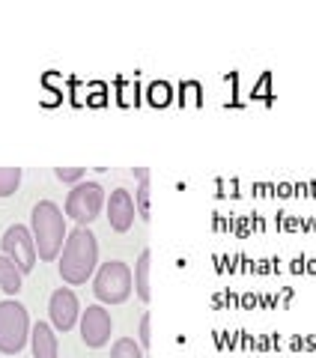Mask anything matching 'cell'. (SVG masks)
Masks as SVG:
<instances>
[{
  "label": "cell",
  "instance_id": "6da1fadb",
  "mask_svg": "<svg viewBox=\"0 0 316 358\" xmlns=\"http://www.w3.org/2000/svg\"><path fill=\"white\" fill-rule=\"evenodd\" d=\"M60 278L72 287L87 284L99 268V242L89 227H75L60 251Z\"/></svg>",
  "mask_w": 316,
  "mask_h": 358
},
{
  "label": "cell",
  "instance_id": "7a4b0ae2",
  "mask_svg": "<svg viewBox=\"0 0 316 358\" xmlns=\"http://www.w3.org/2000/svg\"><path fill=\"white\" fill-rule=\"evenodd\" d=\"M30 233L36 239L39 260L51 263L57 260L66 245V215L54 200H39L30 212Z\"/></svg>",
  "mask_w": 316,
  "mask_h": 358
},
{
  "label": "cell",
  "instance_id": "3957f363",
  "mask_svg": "<svg viewBox=\"0 0 316 358\" xmlns=\"http://www.w3.org/2000/svg\"><path fill=\"white\" fill-rule=\"evenodd\" d=\"M134 289V275L122 260H108L96 268L93 293L101 305H122Z\"/></svg>",
  "mask_w": 316,
  "mask_h": 358
},
{
  "label": "cell",
  "instance_id": "277c9868",
  "mask_svg": "<svg viewBox=\"0 0 316 358\" xmlns=\"http://www.w3.org/2000/svg\"><path fill=\"white\" fill-rule=\"evenodd\" d=\"M30 338V317L27 308L15 299L0 301V352L18 355Z\"/></svg>",
  "mask_w": 316,
  "mask_h": 358
},
{
  "label": "cell",
  "instance_id": "5b68a950",
  "mask_svg": "<svg viewBox=\"0 0 316 358\" xmlns=\"http://www.w3.org/2000/svg\"><path fill=\"white\" fill-rule=\"evenodd\" d=\"M101 206H105V188L99 182H78V185H72L69 197H66V215H69L78 227H87L89 221H96Z\"/></svg>",
  "mask_w": 316,
  "mask_h": 358
},
{
  "label": "cell",
  "instance_id": "8992f818",
  "mask_svg": "<svg viewBox=\"0 0 316 358\" xmlns=\"http://www.w3.org/2000/svg\"><path fill=\"white\" fill-rule=\"evenodd\" d=\"M0 242H3V257H9V260L21 268V275L33 272L39 254H36V239H33L30 227H24V224H13V227H6Z\"/></svg>",
  "mask_w": 316,
  "mask_h": 358
},
{
  "label": "cell",
  "instance_id": "52a82bcc",
  "mask_svg": "<svg viewBox=\"0 0 316 358\" xmlns=\"http://www.w3.org/2000/svg\"><path fill=\"white\" fill-rule=\"evenodd\" d=\"M78 331H81V341L89 350H99L110 341V331H114V320L105 310V305H89L87 310H81V322H78Z\"/></svg>",
  "mask_w": 316,
  "mask_h": 358
},
{
  "label": "cell",
  "instance_id": "ba28073f",
  "mask_svg": "<svg viewBox=\"0 0 316 358\" xmlns=\"http://www.w3.org/2000/svg\"><path fill=\"white\" fill-rule=\"evenodd\" d=\"M48 313H51L54 331H72L78 322H81V305H78V296L69 287H57L48 299Z\"/></svg>",
  "mask_w": 316,
  "mask_h": 358
},
{
  "label": "cell",
  "instance_id": "9c48e42d",
  "mask_svg": "<svg viewBox=\"0 0 316 358\" xmlns=\"http://www.w3.org/2000/svg\"><path fill=\"white\" fill-rule=\"evenodd\" d=\"M134 212H138V206H134L131 192H126V188H117V192H110L108 221H110V227H114L117 233H126L131 227V224H134Z\"/></svg>",
  "mask_w": 316,
  "mask_h": 358
},
{
  "label": "cell",
  "instance_id": "30bf717a",
  "mask_svg": "<svg viewBox=\"0 0 316 358\" xmlns=\"http://www.w3.org/2000/svg\"><path fill=\"white\" fill-rule=\"evenodd\" d=\"M30 346H33V358H57V334H54V326L39 320L30 329Z\"/></svg>",
  "mask_w": 316,
  "mask_h": 358
},
{
  "label": "cell",
  "instance_id": "8fae6325",
  "mask_svg": "<svg viewBox=\"0 0 316 358\" xmlns=\"http://www.w3.org/2000/svg\"><path fill=\"white\" fill-rule=\"evenodd\" d=\"M150 260H152V254L141 251L138 263H134V293H138V299L143 305L152 299V293H150Z\"/></svg>",
  "mask_w": 316,
  "mask_h": 358
},
{
  "label": "cell",
  "instance_id": "7c38bea8",
  "mask_svg": "<svg viewBox=\"0 0 316 358\" xmlns=\"http://www.w3.org/2000/svg\"><path fill=\"white\" fill-rule=\"evenodd\" d=\"M134 176H138V192H134V206H138V215L143 221H150V171L146 167H134Z\"/></svg>",
  "mask_w": 316,
  "mask_h": 358
},
{
  "label": "cell",
  "instance_id": "4fadbf2b",
  "mask_svg": "<svg viewBox=\"0 0 316 358\" xmlns=\"http://www.w3.org/2000/svg\"><path fill=\"white\" fill-rule=\"evenodd\" d=\"M0 289L6 296H18V289H21V268L3 254H0Z\"/></svg>",
  "mask_w": 316,
  "mask_h": 358
},
{
  "label": "cell",
  "instance_id": "5bb4252c",
  "mask_svg": "<svg viewBox=\"0 0 316 358\" xmlns=\"http://www.w3.org/2000/svg\"><path fill=\"white\" fill-rule=\"evenodd\" d=\"M21 185V167H0V197L15 194Z\"/></svg>",
  "mask_w": 316,
  "mask_h": 358
},
{
  "label": "cell",
  "instance_id": "9a60e30c",
  "mask_svg": "<svg viewBox=\"0 0 316 358\" xmlns=\"http://www.w3.org/2000/svg\"><path fill=\"white\" fill-rule=\"evenodd\" d=\"M110 358H143L141 343H134V338H120L110 346Z\"/></svg>",
  "mask_w": 316,
  "mask_h": 358
},
{
  "label": "cell",
  "instance_id": "2e32d148",
  "mask_svg": "<svg viewBox=\"0 0 316 358\" xmlns=\"http://www.w3.org/2000/svg\"><path fill=\"white\" fill-rule=\"evenodd\" d=\"M54 176H57L60 182H72V185H78V182H84L87 171H84V167H54Z\"/></svg>",
  "mask_w": 316,
  "mask_h": 358
},
{
  "label": "cell",
  "instance_id": "e0dca14e",
  "mask_svg": "<svg viewBox=\"0 0 316 358\" xmlns=\"http://www.w3.org/2000/svg\"><path fill=\"white\" fill-rule=\"evenodd\" d=\"M138 343H141V350H146V346L152 343V334H150V313H143V317H141V329H138Z\"/></svg>",
  "mask_w": 316,
  "mask_h": 358
}]
</instances>
